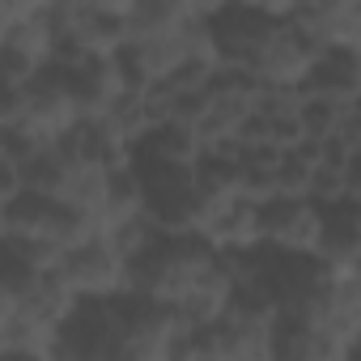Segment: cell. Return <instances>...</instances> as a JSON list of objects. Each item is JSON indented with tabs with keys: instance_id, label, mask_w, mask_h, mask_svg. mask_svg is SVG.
<instances>
[{
	"instance_id": "cell-10",
	"label": "cell",
	"mask_w": 361,
	"mask_h": 361,
	"mask_svg": "<svg viewBox=\"0 0 361 361\" xmlns=\"http://www.w3.org/2000/svg\"><path fill=\"white\" fill-rule=\"evenodd\" d=\"M60 140H64L77 157H85V161H94V166H102V170H115V166H128V161H132V145H128L123 136H115V132L106 128V119H98V115L77 119Z\"/></svg>"
},
{
	"instance_id": "cell-8",
	"label": "cell",
	"mask_w": 361,
	"mask_h": 361,
	"mask_svg": "<svg viewBox=\"0 0 361 361\" xmlns=\"http://www.w3.org/2000/svg\"><path fill=\"white\" fill-rule=\"evenodd\" d=\"M357 251H361V209H357V196H340V200L319 204L314 255L336 276H357Z\"/></svg>"
},
{
	"instance_id": "cell-13",
	"label": "cell",
	"mask_w": 361,
	"mask_h": 361,
	"mask_svg": "<svg viewBox=\"0 0 361 361\" xmlns=\"http://www.w3.org/2000/svg\"><path fill=\"white\" fill-rule=\"evenodd\" d=\"M22 188H26V183H22V161H13V157L0 153V209H5Z\"/></svg>"
},
{
	"instance_id": "cell-15",
	"label": "cell",
	"mask_w": 361,
	"mask_h": 361,
	"mask_svg": "<svg viewBox=\"0 0 361 361\" xmlns=\"http://www.w3.org/2000/svg\"><path fill=\"white\" fill-rule=\"evenodd\" d=\"M81 9H111V13H128L132 0H77Z\"/></svg>"
},
{
	"instance_id": "cell-7",
	"label": "cell",
	"mask_w": 361,
	"mask_h": 361,
	"mask_svg": "<svg viewBox=\"0 0 361 361\" xmlns=\"http://www.w3.org/2000/svg\"><path fill=\"white\" fill-rule=\"evenodd\" d=\"M255 238L281 251H314L319 204L310 196H268L255 204Z\"/></svg>"
},
{
	"instance_id": "cell-3",
	"label": "cell",
	"mask_w": 361,
	"mask_h": 361,
	"mask_svg": "<svg viewBox=\"0 0 361 361\" xmlns=\"http://www.w3.org/2000/svg\"><path fill=\"white\" fill-rule=\"evenodd\" d=\"M115 314H119V361H157L170 357V344L183 327L170 302H157L136 289H115Z\"/></svg>"
},
{
	"instance_id": "cell-9",
	"label": "cell",
	"mask_w": 361,
	"mask_h": 361,
	"mask_svg": "<svg viewBox=\"0 0 361 361\" xmlns=\"http://www.w3.org/2000/svg\"><path fill=\"white\" fill-rule=\"evenodd\" d=\"M357 85H361L357 47H319V56L310 60V68L298 81V94L327 98L340 106H357Z\"/></svg>"
},
{
	"instance_id": "cell-11",
	"label": "cell",
	"mask_w": 361,
	"mask_h": 361,
	"mask_svg": "<svg viewBox=\"0 0 361 361\" xmlns=\"http://www.w3.org/2000/svg\"><path fill=\"white\" fill-rule=\"evenodd\" d=\"M123 22H128V39H161L196 22V13L192 0H132Z\"/></svg>"
},
{
	"instance_id": "cell-1",
	"label": "cell",
	"mask_w": 361,
	"mask_h": 361,
	"mask_svg": "<svg viewBox=\"0 0 361 361\" xmlns=\"http://www.w3.org/2000/svg\"><path fill=\"white\" fill-rule=\"evenodd\" d=\"M217 268V247L200 230H153L128 255V289L178 306Z\"/></svg>"
},
{
	"instance_id": "cell-14",
	"label": "cell",
	"mask_w": 361,
	"mask_h": 361,
	"mask_svg": "<svg viewBox=\"0 0 361 361\" xmlns=\"http://www.w3.org/2000/svg\"><path fill=\"white\" fill-rule=\"evenodd\" d=\"M0 5H5L13 18H26V13H39V9H47L51 0H0Z\"/></svg>"
},
{
	"instance_id": "cell-12",
	"label": "cell",
	"mask_w": 361,
	"mask_h": 361,
	"mask_svg": "<svg viewBox=\"0 0 361 361\" xmlns=\"http://www.w3.org/2000/svg\"><path fill=\"white\" fill-rule=\"evenodd\" d=\"M22 85L26 81H13V77L0 73V128H13V119L22 111Z\"/></svg>"
},
{
	"instance_id": "cell-4",
	"label": "cell",
	"mask_w": 361,
	"mask_h": 361,
	"mask_svg": "<svg viewBox=\"0 0 361 361\" xmlns=\"http://www.w3.org/2000/svg\"><path fill=\"white\" fill-rule=\"evenodd\" d=\"M5 230L13 234H26V238H39V243H51V247H73L90 234H98V217L68 204V200H56L47 192H35V188H22L5 209Z\"/></svg>"
},
{
	"instance_id": "cell-5",
	"label": "cell",
	"mask_w": 361,
	"mask_h": 361,
	"mask_svg": "<svg viewBox=\"0 0 361 361\" xmlns=\"http://www.w3.org/2000/svg\"><path fill=\"white\" fill-rule=\"evenodd\" d=\"M56 272L64 276V285L77 298H98V293H115L128 285V255L98 230L73 247L60 251Z\"/></svg>"
},
{
	"instance_id": "cell-2",
	"label": "cell",
	"mask_w": 361,
	"mask_h": 361,
	"mask_svg": "<svg viewBox=\"0 0 361 361\" xmlns=\"http://www.w3.org/2000/svg\"><path fill=\"white\" fill-rule=\"evenodd\" d=\"M140 178V209L157 230H200L204 217L221 204L200 188L196 161H140L132 157Z\"/></svg>"
},
{
	"instance_id": "cell-6",
	"label": "cell",
	"mask_w": 361,
	"mask_h": 361,
	"mask_svg": "<svg viewBox=\"0 0 361 361\" xmlns=\"http://www.w3.org/2000/svg\"><path fill=\"white\" fill-rule=\"evenodd\" d=\"M77 119H81L77 102H73L64 77L51 64H43L35 77H26V85H22V111L13 119L18 132H26L30 140L43 145V140H60Z\"/></svg>"
}]
</instances>
